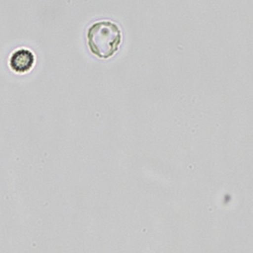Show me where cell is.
Masks as SVG:
<instances>
[{"mask_svg":"<svg viewBox=\"0 0 253 253\" xmlns=\"http://www.w3.org/2000/svg\"><path fill=\"white\" fill-rule=\"evenodd\" d=\"M87 44L93 54L100 59L112 57L121 44L120 27L109 20L98 21L89 27Z\"/></svg>","mask_w":253,"mask_h":253,"instance_id":"6da1fadb","label":"cell"},{"mask_svg":"<svg viewBox=\"0 0 253 253\" xmlns=\"http://www.w3.org/2000/svg\"><path fill=\"white\" fill-rule=\"evenodd\" d=\"M9 64L15 72L26 73L33 67L34 55L28 49H19L11 55Z\"/></svg>","mask_w":253,"mask_h":253,"instance_id":"7a4b0ae2","label":"cell"}]
</instances>
